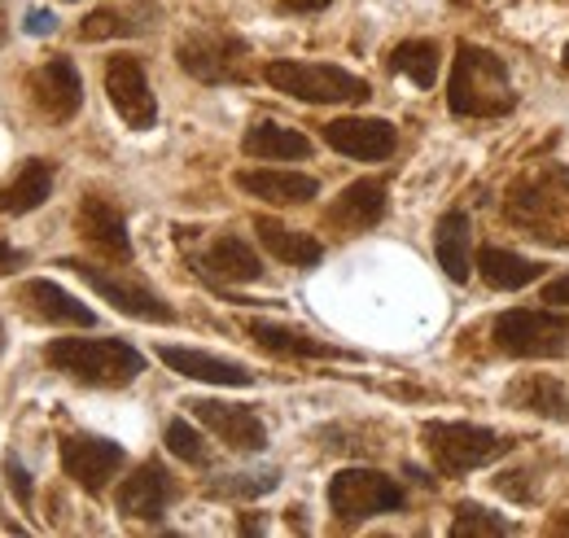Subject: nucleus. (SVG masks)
Masks as SVG:
<instances>
[{
    "mask_svg": "<svg viewBox=\"0 0 569 538\" xmlns=\"http://www.w3.org/2000/svg\"><path fill=\"white\" fill-rule=\"evenodd\" d=\"M44 359L58 372H67L83 386H101V390L132 386L144 372V355L119 337H58L44 346Z\"/></svg>",
    "mask_w": 569,
    "mask_h": 538,
    "instance_id": "obj_1",
    "label": "nucleus"
},
{
    "mask_svg": "<svg viewBox=\"0 0 569 538\" xmlns=\"http://www.w3.org/2000/svg\"><path fill=\"white\" fill-rule=\"evenodd\" d=\"M447 106L465 119H499L517 106L512 79L503 58L478 44H460L456 49V67H451V83H447Z\"/></svg>",
    "mask_w": 569,
    "mask_h": 538,
    "instance_id": "obj_2",
    "label": "nucleus"
},
{
    "mask_svg": "<svg viewBox=\"0 0 569 538\" xmlns=\"http://www.w3.org/2000/svg\"><path fill=\"white\" fill-rule=\"evenodd\" d=\"M508 219L539 241L569 246V171L543 167L508 193Z\"/></svg>",
    "mask_w": 569,
    "mask_h": 538,
    "instance_id": "obj_3",
    "label": "nucleus"
},
{
    "mask_svg": "<svg viewBox=\"0 0 569 538\" xmlns=\"http://www.w3.org/2000/svg\"><path fill=\"white\" fill-rule=\"evenodd\" d=\"M268 83L307 106H359L368 101V83L342 67H325V62H268L263 67Z\"/></svg>",
    "mask_w": 569,
    "mask_h": 538,
    "instance_id": "obj_4",
    "label": "nucleus"
},
{
    "mask_svg": "<svg viewBox=\"0 0 569 538\" xmlns=\"http://www.w3.org/2000/svg\"><path fill=\"white\" fill-rule=\"evenodd\" d=\"M421 438H426L433 469L447 472V477L482 469V465L499 460L512 447L508 438H499L496 429H482V425H469V420H429L421 429Z\"/></svg>",
    "mask_w": 569,
    "mask_h": 538,
    "instance_id": "obj_5",
    "label": "nucleus"
},
{
    "mask_svg": "<svg viewBox=\"0 0 569 538\" xmlns=\"http://www.w3.org/2000/svg\"><path fill=\"white\" fill-rule=\"evenodd\" d=\"M329 508L342 526H359L403 508V486L377 469H342L329 481Z\"/></svg>",
    "mask_w": 569,
    "mask_h": 538,
    "instance_id": "obj_6",
    "label": "nucleus"
},
{
    "mask_svg": "<svg viewBox=\"0 0 569 538\" xmlns=\"http://www.w3.org/2000/svg\"><path fill=\"white\" fill-rule=\"evenodd\" d=\"M491 337L512 359H557L569 350V320L552 311H503L491 325Z\"/></svg>",
    "mask_w": 569,
    "mask_h": 538,
    "instance_id": "obj_7",
    "label": "nucleus"
},
{
    "mask_svg": "<svg viewBox=\"0 0 569 538\" xmlns=\"http://www.w3.org/2000/svg\"><path fill=\"white\" fill-rule=\"evenodd\" d=\"M176 58H180L184 74H193L198 83H246L250 79V49H246V40H237L228 31L184 36Z\"/></svg>",
    "mask_w": 569,
    "mask_h": 538,
    "instance_id": "obj_8",
    "label": "nucleus"
},
{
    "mask_svg": "<svg viewBox=\"0 0 569 538\" xmlns=\"http://www.w3.org/2000/svg\"><path fill=\"white\" fill-rule=\"evenodd\" d=\"M62 268H71L74 276H83L114 311L132 316V320H144V325H171L176 311L162 302V293H153L144 280H132L128 271L114 268H97V263H83V259H62Z\"/></svg>",
    "mask_w": 569,
    "mask_h": 538,
    "instance_id": "obj_9",
    "label": "nucleus"
},
{
    "mask_svg": "<svg viewBox=\"0 0 569 538\" xmlns=\"http://www.w3.org/2000/svg\"><path fill=\"white\" fill-rule=\"evenodd\" d=\"M128 465V451L110 438H97V434H71L62 442V469L74 486H83L88 495H101L110 486V477Z\"/></svg>",
    "mask_w": 569,
    "mask_h": 538,
    "instance_id": "obj_10",
    "label": "nucleus"
},
{
    "mask_svg": "<svg viewBox=\"0 0 569 538\" xmlns=\"http://www.w3.org/2000/svg\"><path fill=\"white\" fill-rule=\"evenodd\" d=\"M106 92H110V106L119 110V119L137 132H149L158 123V101H153V88L144 79V67L137 58L119 53L106 62Z\"/></svg>",
    "mask_w": 569,
    "mask_h": 538,
    "instance_id": "obj_11",
    "label": "nucleus"
},
{
    "mask_svg": "<svg viewBox=\"0 0 569 538\" xmlns=\"http://www.w3.org/2000/svg\"><path fill=\"white\" fill-rule=\"evenodd\" d=\"M27 92H31L36 110H40V114H49L53 123L74 119V114H79V106H83V79H79V70H74L71 58H49L44 67L31 70Z\"/></svg>",
    "mask_w": 569,
    "mask_h": 538,
    "instance_id": "obj_12",
    "label": "nucleus"
},
{
    "mask_svg": "<svg viewBox=\"0 0 569 538\" xmlns=\"http://www.w3.org/2000/svg\"><path fill=\"white\" fill-rule=\"evenodd\" d=\"M223 447L232 451H263L268 447V429L263 420L250 411V407H237V404H219V399H193L184 404Z\"/></svg>",
    "mask_w": 569,
    "mask_h": 538,
    "instance_id": "obj_13",
    "label": "nucleus"
},
{
    "mask_svg": "<svg viewBox=\"0 0 569 538\" xmlns=\"http://www.w3.org/2000/svg\"><path fill=\"white\" fill-rule=\"evenodd\" d=\"M74 228H79V237L92 246V250H101L106 259H119V263H132V237H128V219H123V210L114 202H106V198H83L79 210H74Z\"/></svg>",
    "mask_w": 569,
    "mask_h": 538,
    "instance_id": "obj_14",
    "label": "nucleus"
},
{
    "mask_svg": "<svg viewBox=\"0 0 569 538\" xmlns=\"http://www.w3.org/2000/svg\"><path fill=\"white\" fill-rule=\"evenodd\" d=\"M171 499H176V477L158 460H144L141 469L123 477V486H119V512L137 517V521H158Z\"/></svg>",
    "mask_w": 569,
    "mask_h": 538,
    "instance_id": "obj_15",
    "label": "nucleus"
},
{
    "mask_svg": "<svg viewBox=\"0 0 569 538\" xmlns=\"http://www.w3.org/2000/svg\"><path fill=\"white\" fill-rule=\"evenodd\" d=\"M325 140L338 149V153H347V158H359V162H381V158H390L395 153V145H399V132L386 123V119H333V123H325Z\"/></svg>",
    "mask_w": 569,
    "mask_h": 538,
    "instance_id": "obj_16",
    "label": "nucleus"
},
{
    "mask_svg": "<svg viewBox=\"0 0 569 538\" xmlns=\"http://www.w3.org/2000/svg\"><path fill=\"white\" fill-rule=\"evenodd\" d=\"M158 359L189 377V381H207V386H254V372L237 359H219V355H207V350H189V346H162Z\"/></svg>",
    "mask_w": 569,
    "mask_h": 538,
    "instance_id": "obj_17",
    "label": "nucleus"
},
{
    "mask_svg": "<svg viewBox=\"0 0 569 538\" xmlns=\"http://www.w3.org/2000/svg\"><path fill=\"white\" fill-rule=\"evenodd\" d=\"M18 302H22L36 320H44V325H74V329H92V325H97L92 307H83L74 293H67V289L53 285V280H27V285L18 289Z\"/></svg>",
    "mask_w": 569,
    "mask_h": 538,
    "instance_id": "obj_18",
    "label": "nucleus"
},
{
    "mask_svg": "<svg viewBox=\"0 0 569 538\" xmlns=\"http://www.w3.org/2000/svg\"><path fill=\"white\" fill-rule=\"evenodd\" d=\"M381 215H386V180H356L351 189H342L338 202L329 206L325 223L356 237V232H368L372 223H381Z\"/></svg>",
    "mask_w": 569,
    "mask_h": 538,
    "instance_id": "obj_19",
    "label": "nucleus"
},
{
    "mask_svg": "<svg viewBox=\"0 0 569 538\" xmlns=\"http://www.w3.org/2000/svg\"><path fill=\"white\" fill-rule=\"evenodd\" d=\"M237 189H246L250 198L259 202H272V206H298V202H311L320 193V185L302 171H237Z\"/></svg>",
    "mask_w": 569,
    "mask_h": 538,
    "instance_id": "obj_20",
    "label": "nucleus"
},
{
    "mask_svg": "<svg viewBox=\"0 0 569 538\" xmlns=\"http://www.w3.org/2000/svg\"><path fill=\"white\" fill-rule=\"evenodd\" d=\"M246 329H250V337H254L263 350L289 355V359H347V355H351V350H338V346H329V341H320V337L302 333V329H284V325H272V320H250Z\"/></svg>",
    "mask_w": 569,
    "mask_h": 538,
    "instance_id": "obj_21",
    "label": "nucleus"
},
{
    "mask_svg": "<svg viewBox=\"0 0 569 538\" xmlns=\"http://www.w3.org/2000/svg\"><path fill=\"white\" fill-rule=\"evenodd\" d=\"M503 404L535 411V416H548V420H569V390L548 372H530V377L512 381L503 390Z\"/></svg>",
    "mask_w": 569,
    "mask_h": 538,
    "instance_id": "obj_22",
    "label": "nucleus"
},
{
    "mask_svg": "<svg viewBox=\"0 0 569 538\" xmlns=\"http://www.w3.org/2000/svg\"><path fill=\"white\" fill-rule=\"evenodd\" d=\"M254 232H259V241L268 246V255H277V259L289 263V268H316V263L325 259V246H320L311 232L284 228L281 219L259 215V219H254Z\"/></svg>",
    "mask_w": 569,
    "mask_h": 538,
    "instance_id": "obj_23",
    "label": "nucleus"
},
{
    "mask_svg": "<svg viewBox=\"0 0 569 538\" xmlns=\"http://www.w3.org/2000/svg\"><path fill=\"white\" fill-rule=\"evenodd\" d=\"M433 250H438V263L442 271L456 280V285H465L469 280V250H473V232H469V215L465 210H447L442 219H438V228H433Z\"/></svg>",
    "mask_w": 569,
    "mask_h": 538,
    "instance_id": "obj_24",
    "label": "nucleus"
},
{
    "mask_svg": "<svg viewBox=\"0 0 569 538\" xmlns=\"http://www.w3.org/2000/svg\"><path fill=\"white\" fill-rule=\"evenodd\" d=\"M53 193V162L31 158L4 189H0V215H31L36 206L49 202Z\"/></svg>",
    "mask_w": 569,
    "mask_h": 538,
    "instance_id": "obj_25",
    "label": "nucleus"
},
{
    "mask_svg": "<svg viewBox=\"0 0 569 538\" xmlns=\"http://www.w3.org/2000/svg\"><path fill=\"white\" fill-rule=\"evenodd\" d=\"M202 271L214 276V280H223V285H250V280L263 276V263H259V255L241 237H219L211 250L202 255Z\"/></svg>",
    "mask_w": 569,
    "mask_h": 538,
    "instance_id": "obj_26",
    "label": "nucleus"
},
{
    "mask_svg": "<svg viewBox=\"0 0 569 538\" xmlns=\"http://www.w3.org/2000/svg\"><path fill=\"white\" fill-rule=\"evenodd\" d=\"M478 271H482V280H487L491 289H526L530 280H539L548 268L535 263V259H526V255H512V250L487 246V250L478 255Z\"/></svg>",
    "mask_w": 569,
    "mask_h": 538,
    "instance_id": "obj_27",
    "label": "nucleus"
},
{
    "mask_svg": "<svg viewBox=\"0 0 569 538\" xmlns=\"http://www.w3.org/2000/svg\"><path fill=\"white\" fill-rule=\"evenodd\" d=\"M241 149L250 158H263V162H284V158H307L311 153V140L293 128H281V123H254Z\"/></svg>",
    "mask_w": 569,
    "mask_h": 538,
    "instance_id": "obj_28",
    "label": "nucleus"
},
{
    "mask_svg": "<svg viewBox=\"0 0 569 538\" xmlns=\"http://www.w3.org/2000/svg\"><path fill=\"white\" fill-rule=\"evenodd\" d=\"M390 70L408 74L417 88H433V79H438V49L429 40H408V44H399L390 53Z\"/></svg>",
    "mask_w": 569,
    "mask_h": 538,
    "instance_id": "obj_29",
    "label": "nucleus"
},
{
    "mask_svg": "<svg viewBox=\"0 0 569 538\" xmlns=\"http://www.w3.org/2000/svg\"><path fill=\"white\" fill-rule=\"evenodd\" d=\"M167 451H171L176 460H184V465H198V469L211 465V451H207L202 434H198L189 420H171V425H167Z\"/></svg>",
    "mask_w": 569,
    "mask_h": 538,
    "instance_id": "obj_30",
    "label": "nucleus"
},
{
    "mask_svg": "<svg viewBox=\"0 0 569 538\" xmlns=\"http://www.w3.org/2000/svg\"><path fill=\"white\" fill-rule=\"evenodd\" d=\"M451 535L456 538L512 535V521H503V517H496V512H487L482 504H460V508H456V521H451Z\"/></svg>",
    "mask_w": 569,
    "mask_h": 538,
    "instance_id": "obj_31",
    "label": "nucleus"
},
{
    "mask_svg": "<svg viewBox=\"0 0 569 538\" xmlns=\"http://www.w3.org/2000/svg\"><path fill=\"white\" fill-rule=\"evenodd\" d=\"M281 472L268 469V472H232L223 481H211V495H223V499H259L268 490H277Z\"/></svg>",
    "mask_w": 569,
    "mask_h": 538,
    "instance_id": "obj_32",
    "label": "nucleus"
},
{
    "mask_svg": "<svg viewBox=\"0 0 569 538\" xmlns=\"http://www.w3.org/2000/svg\"><path fill=\"white\" fill-rule=\"evenodd\" d=\"M141 27L132 22V18H123L119 9H92L88 18H83V27H79V36L83 40H110V36H137Z\"/></svg>",
    "mask_w": 569,
    "mask_h": 538,
    "instance_id": "obj_33",
    "label": "nucleus"
},
{
    "mask_svg": "<svg viewBox=\"0 0 569 538\" xmlns=\"http://www.w3.org/2000/svg\"><path fill=\"white\" fill-rule=\"evenodd\" d=\"M4 477H9V490L18 495V504L27 508V504H31V477H27V469H22V465H18L13 456L4 460Z\"/></svg>",
    "mask_w": 569,
    "mask_h": 538,
    "instance_id": "obj_34",
    "label": "nucleus"
},
{
    "mask_svg": "<svg viewBox=\"0 0 569 538\" xmlns=\"http://www.w3.org/2000/svg\"><path fill=\"white\" fill-rule=\"evenodd\" d=\"M543 302L548 307H569V276H557L543 285Z\"/></svg>",
    "mask_w": 569,
    "mask_h": 538,
    "instance_id": "obj_35",
    "label": "nucleus"
},
{
    "mask_svg": "<svg viewBox=\"0 0 569 538\" xmlns=\"http://www.w3.org/2000/svg\"><path fill=\"white\" fill-rule=\"evenodd\" d=\"M49 31H58V18L44 13V9H31L27 13V36H49Z\"/></svg>",
    "mask_w": 569,
    "mask_h": 538,
    "instance_id": "obj_36",
    "label": "nucleus"
},
{
    "mask_svg": "<svg viewBox=\"0 0 569 538\" xmlns=\"http://www.w3.org/2000/svg\"><path fill=\"white\" fill-rule=\"evenodd\" d=\"M289 13H320V9H329L333 0H281Z\"/></svg>",
    "mask_w": 569,
    "mask_h": 538,
    "instance_id": "obj_37",
    "label": "nucleus"
},
{
    "mask_svg": "<svg viewBox=\"0 0 569 538\" xmlns=\"http://www.w3.org/2000/svg\"><path fill=\"white\" fill-rule=\"evenodd\" d=\"M22 263V250H13L9 241H0V271H13Z\"/></svg>",
    "mask_w": 569,
    "mask_h": 538,
    "instance_id": "obj_38",
    "label": "nucleus"
},
{
    "mask_svg": "<svg viewBox=\"0 0 569 538\" xmlns=\"http://www.w3.org/2000/svg\"><path fill=\"white\" fill-rule=\"evenodd\" d=\"M241 530H246V535H259V530H263V521H254V517H246V521H241Z\"/></svg>",
    "mask_w": 569,
    "mask_h": 538,
    "instance_id": "obj_39",
    "label": "nucleus"
},
{
    "mask_svg": "<svg viewBox=\"0 0 569 538\" xmlns=\"http://www.w3.org/2000/svg\"><path fill=\"white\" fill-rule=\"evenodd\" d=\"M552 530H557V535H569V512H566V517H557V521H552Z\"/></svg>",
    "mask_w": 569,
    "mask_h": 538,
    "instance_id": "obj_40",
    "label": "nucleus"
},
{
    "mask_svg": "<svg viewBox=\"0 0 569 538\" xmlns=\"http://www.w3.org/2000/svg\"><path fill=\"white\" fill-rule=\"evenodd\" d=\"M566 74H569V44H566Z\"/></svg>",
    "mask_w": 569,
    "mask_h": 538,
    "instance_id": "obj_41",
    "label": "nucleus"
},
{
    "mask_svg": "<svg viewBox=\"0 0 569 538\" xmlns=\"http://www.w3.org/2000/svg\"><path fill=\"white\" fill-rule=\"evenodd\" d=\"M0 350H4V333H0Z\"/></svg>",
    "mask_w": 569,
    "mask_h": 538,
    "instance_id": "obj_42",
    "label": "nucleus"
}]
</instances>
